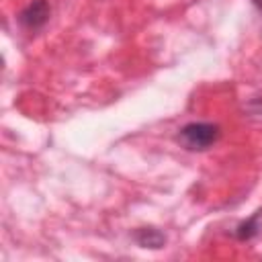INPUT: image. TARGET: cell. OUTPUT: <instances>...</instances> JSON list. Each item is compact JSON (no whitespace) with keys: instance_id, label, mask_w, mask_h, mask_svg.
I'll use <instances>...</instances> for the list:
<instances>
[{"instance_id":"cell-1","label":"cell","mask_w":262,"mask_h":262,"mask_svg":"<svg viewBox=\"0 0 262 262\" xmlns=\"http://www.w3.org/2000/svg\"><path fill=\"white\" fill-rule=\"evenodd\" d=\"M221 131L213 123H188L180 129L178 139L188 149H207L219 139Z\"/></svg>"},{"instance_id":"cell-2","label":"cell","mask_w":262,"mask_h":262,"mask_svg":"<svg viewBox=\"0 0 262 262\" xmlns=\"http://www.w3.org/2000/svg\"><path fill=\"white\" fill-rule=\"evenodd\" d=\"M49 12H51V8H49V2H47V0H33V2L18 14V20H20L23 27H27V29H31V31H37V29H41V27L47 23Z\"/></svg>"},{"instance_id":"cell-3","label":"cell","mask_w":262,"mask_h":262,"mask_svg":"<svg viewBox=\"0 0 262 262\" xmlns=\"http://www.w3.org/2000/svg\"><path fill=\"white\" fill-rule=\"evenodd\" d=\"M135 242L141 246V248H151V250H158L166 244V235L154 227H143L139 231H135Z\"/></svg>"},{"instance_id":"cell-4","label":"cell","mask_w":262,"mask_h":262,"mask_svg":"<svg viewBox=\"0 0 262 262\" xmlns=\"http://www.w3.org/2000/svg\"><path fill=\"white\" fill-rule=\"evenodd\" d=\"M260 217H262V211H256L248 221L239 223L237 229H235V237H237V239H252V237L260 231V223H258Z\"/></svg>"},{"instance_id":"cell-5","label":"cell","mask_w":262,"mask_h":262,"mask_svg":"<svg viewBox=\"0 0 262 262\" xmlns=\"http://www.w3.org/2000/svg\"><path fill=\"white\" fill-rule=\"evenodd\" d=\"M252 2H254V4H256V8L262 12V0H252Z\"/></svg>"}]
</instances>
